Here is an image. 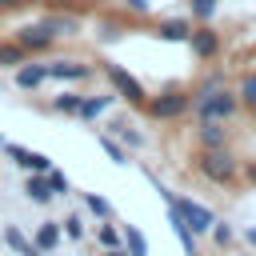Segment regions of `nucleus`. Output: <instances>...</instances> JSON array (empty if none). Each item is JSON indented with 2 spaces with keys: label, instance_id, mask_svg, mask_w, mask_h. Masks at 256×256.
I'll list each match as a JSON object with an SVG mask.
<instances>
[{
  "label": "nucleus",
  "instance_id": "f257e3e1",
  "mask_svg": "<svg viewBox=\"0 0 256 256\" xmlns=\"http://www.w3.org/2000/svg\"><path fill=\"white\" fill-rule=\"evenodd\" d=\"M236 112V96L220 92V88H204L200 100H196V116L200 120H228Z\"/></svg>",
  "mask_w": 256,
  "mask_h": 256
},
{
  "label": "nucleus",
  "instance_id": "f03ea898",
  "mask_svg": "<svg viewBox=\"0 0 256 256\" xmlns=\"http://www.w3.org/2000/svg\"><path fill=\"white\" fill-rule=\"evenodd\" d=\"M160 192H164V188H160ZM164 200H168V204L180 212V220L192 228V236H196V232H208V228L216 224L212 208H204V204H196V200H180V196H168V192H164Z\"/></svg>",
  "mask_w": 256,
  "mask_h": 256
},
{
  "label": "nucleus",
  "instance_id": "7ed1b4c3",
  "mask_svg": "<svg viewBox=\"0 0 256 256\" xmlns=\"http://www.w3.org/2000/svg\"><path fill=\"white\" fill-rule=\"evenodd\" d=\"M200 172L208 176V180H216V184H224V180H232L236 176V160L216 144V148H208L204 156H200Z\"/></svg>",
  "mask_w": 256,
  "mask_h": 256
},
{
  "label": "nucleus",
  "instance_id": "20e7f679",
  "mask_svg": "<svg viewBox=\"0 0 256 256\" xmlns=\"http://www.w3.org/2000/svg\"><path fill=\"white\" fill-rule=\"evenodd\" d=\"M108 80H112V88H116L128 104H144V84H140L132 72H124L120 64H108Z\"/></svg>",
  "mask_w": 256,
  "mask_h": 256
},
{
  "label": "nucleus",
  "instance_id": "39448f33",
  "mask_svg": "<svg viewBox=\"0 0 256 256\" xmlns=\"http://www.w3.org/2000/svg\"><path fill=\"white\" fill-rule=\"evenodd\" d=\"M184 108H188V96H184V92H164V96L148 100V112H152L156 120H172V116H180Z\"/></svg>",
  "mask_w": 256,
  "mask_h": 256
},
{
  "label": "nucleus",
  "instance_id": "423d86ee",
  "mask_svg": "<svg viewBox=\"0 0 256 256\" xmlns=\"http://www.w3.org/2000/svg\"><path fill=\"white\" fill-rule=\"evenodd\" d=\"M52 36H56V32H52L48 24H28V28H20V32H16V44H20L24 52H28V48H48V44H52Z\"/></svg>",
  "mask_w": 256,
  "mask_h": 256
},
{
  "label": "nucleus",
  "instance_id": "0eeeda50",
  "mask_svg": "<svg viewBox=\"0 0 256 256\" xmlns=\"http://www.w3.org/2000/svg\"><path fill=\"white\" fill-rule=\"evenodd\" d=\"M8 156H12L20 168H28V172H48V168H52V160H48L44 152H28V148H20V144H8Z\"/></svg>",
  "mask_w": 256,
  "mask_h": 256
},
{
  "label": "nucleus",
  "instance_id": "6e6552de",
  "mask_svg": "<svg viewBox=\"0 0 256 256\" xmlns=\"http://www.w3.org/2000/svg\"><path fill=\"white\" fill-rule=\"evenodd\" d=\"M48 76H56V80H84V76H88V64L56 60V64H48Z\"/></svg>",
  "mask_w": 256,
  "mask_h": 256
},
{
  "label": "nucleus",
  "instance_id": "1a4fd4ad",
  "mask_svg": "<svg viewBox=\"0 0 256 256\" xmlns=\"http://www.w3.org/2000/svg\"><path fill=\"white\" fill-rule=\"evenodd\" d=\"M44 76H48V64H24V68H16V84L20 88H36Z\"/></svg>",
  "mask_w": 256,
  "mask_h": 256
},
{
  "label": "nucleus",
  "instance_id": "9d476101",
  "mask_svg": "<svg viewBox=\"0 0 256 256\" xmlns=\"http://www.w3.org/2000/svg\"><path fill=\"white\" fill-rule=\"evenodd\" d=\"M24 188H28V196H32L36 204H44V200H52V188H48V176H44V172H32Z\"/></svg>",
  "mask_w": 256,
  "mask_h": 256
},
{
  "label": "nucleus",
  "instance_id": "9b49d317",
  "mask_svg": "<svg viewBox=\"0 0 256 256\" xmlns=\"http://www.w3.org/2000/svg\"><path fill=\"white\" fill-rule=\"evenodd\" d=\"M168 220H172V232H176V236H180V244H184V252H188V256H192V228H188V224H184V220H180V212H176V208H172V204H168Z\"/></svg>",
  "mask_w": 256,
  "mask_h": 256
},
{
  "label": "nucleus",
  "instance_id": "f8f14e48",
  "mask_svg": "<svg viewBox=\"0 0 256 256\" xmlns=\"http://www.w3.org/2000/svg\"><path fill=\"white\" fill-rule=\"evenodd\" d=\"M188 40H192L196 56H212L216 52V32H188Z\"/></svg>",
  "mask_w": 256,
  "mask_h": 256
},
{
  "label": "nucleus",
  "instance_id": "ddd939ff",
  "mask_svg": "<svg viewBox=\"0 0 256 256\" xmlns=\"http://www.w3.org/2000/svg\"><path fill=\"white\" fill-rule=\"evenodd\" d=\"M16 64H24V48L12 40V44H0V68H16Z\"/></svg>",
  "mask_w": 256,
  "mask_h": 256
},
{
  "label": "nucleus",
  "instance_id": "4468645a",
  "mask_svg": "<svg viewBox=\"0 0 256 256\" xmlns=\"http://www.w3.org/2000/svg\"><path fill=\"white\" fill-rule=\"evenodd\" d=\"M188 32H192V28H188L184 20H164V24H160V36H164V40H188Z\"/></svg>",
  "mask_w": 256,
  "mask_h": 256
},
{
  "label": "nucleus",
  "instance_id": "2eb2a0df",
  "mask_svg": "<svg viewBox=\"0 0 256 256\" xmlns=\"http://www.w3.org/2000/svg\"><path fill=\"white\" fill-rule=\"evenodd\" d=\"M108 108V96H96V100H80V108H76V116H84V120H92V116H100Z\"/></svg>",
  "mask_w": 256,
  "mask_h": 256
},
{
  "label": "nucleus",
  "instance_id": "dca6fc26",
  "mask_svg": "<svg viewBox=\"0 0 256 256\" xmlns=\"http://www.w3.org/2000/svg\"><path fill=\"white\" fill-rule=\"evenodd\" d=\"M4 240H8L16 252H24V256H40V248H36V244H28V240H24L16 228H8V232H4Z\"/></svg>",
  "mask_w": 256,
  "mask_h": 256
},
{
  "label": "nucleus",
  "instance_id": "f3484780",
  "mask_svg": "<svg viewBox=\"0 0 256 256\" xmlns=\"http://www.w3.org/2000/svg\"><path fill=\"white\" fill-rule=\"evenodd\" d=\"M56 240H60V228H56V224H44V228L36 232V248H40V252H44V248H52Z\"/></svg>",
  "mask_w": 256,
  "mask_h": 256
},
{
  "label": "nucleus",
  "instance_id": "a211bd4d",
  "mask_svg": "<svg viewBox=\"0 0 256 256\" xmlns=\"http://www.w3.org/2000/svg\"><path fill=\"white\" fill-rule=\"evenodd\" d=\"M200 124H204V144H208V148H216V144L224 140V132H220V120H200Z\"/></svg>",
  "mask_w": 256,
  "mask_h": 256
},
{
  "label": "nucleus",
  "instance_id": "6ab92c4d",
  "mask_svg": "<svg viewBox=\"0 0 256 256\" xmlns=\"http://www.w3.org/2000/svg\"><path fill=\"white\" fill-rule=\"evenodd\" d=\"M124 236H128V256H148V244H144V236L136 228H128Z\"/></svg>",
  "mask_w": 256,
  "mask_h": 256
},
{
  "label": "nucleus",
  "instance_id": "aec40b11",
  "mask_svg": "<svg viewBox=\"0 0 256 256\" xmlns=\"http://www.w3.org/2000/svg\"><path fill=\"white\" fill-rule=\"evenodd\" d=\"M44 24H48L52 32H76V20H72V16H48Z\"/></svg>",
  "mask_w": 256,
  "mask_h": 256
},
{
  "label": "nucleus",
  "instance_id": "412c9836",
  "mask_svg": "<svg viewBox=\"0 0 256 256\" xmlns=\"http://www.w3.org/2000/svg\"><path fill=\"white\" fill-rule=\"evenodd\" d=\"M240 100H244L248 108H256V76H244V84H240Z\"/></svg>",
  "mask_w": 256,
  "mask_h": 256
},
{
  "label": "nucleus",
  "instance_id": "4be33fe9",
  "mask_svg": "<svg viewBox=\"0 0 256 256\" xmlns=\"http://www.w3.org/2000/svg\"><path fill=\"white\" fill-rule=\"evenodd\" d=\"M44 176H48V188H52V196H56V192H68V180H64V176H60L56 168H48Z\"/></svg>",
  "mask_w": 256,
  "mask_h": 256
},
{
  "label": "nucleus",
  "instance_id": "5701e85b",
  "mask_svg": "<svg viewBox=\"0 0 256 256\" xmlns=\"http://www.w3.org/2000/svg\"><path fill=\"white\" fill-rule=\"evenodd\" d=\"M56 108H60V112H76V108H80V96L64 92V96H56Z\"/></svg>",
  "mask_w": 256,
  "mask_h": 256
},
{
  "label": "nucleus",
  "instance_id": "b1692460",
  "mask_svg": "<svg viewBox=\"0 0 256 256\" xmlns=\"http://www.w3.org/2000/svg\"><path fill=\"white\" fill-rule=\"evenodd\" d=\"M192 12H196L200 20H208V16L216 12V0H192Z\"/></svg>",
  "mask_w": 256,
  "mask_h": 256
},
{
  "label": "nucleus",
  "instance_id": "393cba45",
  "mask_svg": "<svg viewBox=\"0 0 256 256\" xmlns=\"http://www.w3.org/2000/svg\"><path fill=\"white\" fill-rule=\"evenodd\" d=\"M64 232L80 240V236H84V224H80V216H68V220H64Z\"/></svg>",
  "mask_w": 256,
  "mask_h": 256
},
{
  "label": "nucleus",
  "instance_id": "a878e982",
  "mask_svg": "<svg viewBox=\"0 0 256 256\" xmlns=\"http://www.w3.org/2000/svg\"><path fill=\"white\" fill-rule=\"evenodd\" d=\"M88 200V208L96 212V216H108V200H100V196H84Z\"/></svg>",
  "mask_w": 256,
  "mask_h": 256
},
{
  "label": "nucleus",
  "instance_id": "bb28decb",
  "mask_svg": "<svg viewBox=\"0 0 256 256\" xmlns=\"http://www.w3.org/2000/svg\"><path fill=\"white\" fill-rule=\"evenodd\" d=\"M100 244H104V248H116V244H120L116 228H100Z\"/></svg>",
  "mask_w": 256,
  "mask_h": 256
},
{
  "label": "nucleus",
  "instance_id": "cd10ccee",
  "mask_svg": "<svg viewBox=\"0 0 256 256\" xmlns=\"http://www.w3.org/2000/svg\"><path fill=\"white\" fill-rule=\"evenodd\" d=\"M100 144H104V152H108V156H112V160H116V164H124V152H120V148H116V144H112V140H108V136H104V140H100Z\"/></svg>",
  "mask_w": 256,
  "mask_h": 256
},
{
  "label": "nucleus",
  "instance_id": "c85d7f7f",
  "mask_svg": "<svg viewBox=\"0 0 256 256\" xmlns=\"http://www.w3.org/2000/svg\"><path fill=\"white\" fill-rule=\"evenodd\" d=\"M216 240L228 244V240H232V228H228V224H216Z\"/></svg>",
  "mask_w": 256,
  "mask_h": 256
},
{
  "label": "nucleus",
  "instance_id": "c756f323",
  "mask_svg": "<svg viewBox=\"0 0 256 256\" xmlns=\"http://www.w3.org/2000/svg\"><path fill=\"white\" fill-rule=\"evenodd\" d=\"M128 8H136V12H148V0H128Z\"/></svg>",
  "mask_w": 256,
  "mask_h": 256
},
{
  "label": "nucleus",
  "instance_id": "7c9ffc66",
  "mask_svg": "<svg viewBox=\"0 0 256 256\" xmlns=\"http://www.w3.org/2000/svg\"><path fill=\"white\" fill-rule=\"evenodd\" d=\"M248 244H252V248H256V224H252V228H248Z\"/></svg>",
  "mask_w": 256,
  "mask_h": 256
},
{
  "label": "nucleus",
  "instance_id": "2f4dec72",
  "mask_svg": "<svg viewBox=\"0 0 256 256\" xmlns=\"http://www.w3.org/2000/svg\"><path fill=\"white\" fill-rule=\"evenodd\" d=\"M12 4H24V0H0V8H12Z\"/></svg>",
  "mask_w": 256,
  "mask_h": 256
},
{
  "label": "nucleus",
  "instance_id": "473e14b6",
  "mask_svg": "<svg viewBox=\"0 0 256 256\" xmlns=\"http://www.w3.org/2000/svg\"><path fill=\"white\" fill-rule=\"evenodd\" d=\"M108 256H124V252H116V248H108Z\"/></svg>",
  "mask_w": 256,
  "mask_h": 256
},
{
  "label": "nucleus",
  "instance_id": "72a5a7b5",
  "mask_svg": "<svg viewBox=\"0 0 256 256\" xmlns=\"http://www.w3.org/2000/svg\"><path fill=\"white\" fill-rule=\"evenodd\" d=\"M252 176H256V168H252Z\"/></svg>",
  "mask_w": 256,
  "mask_h": 256
}]
</instances>
